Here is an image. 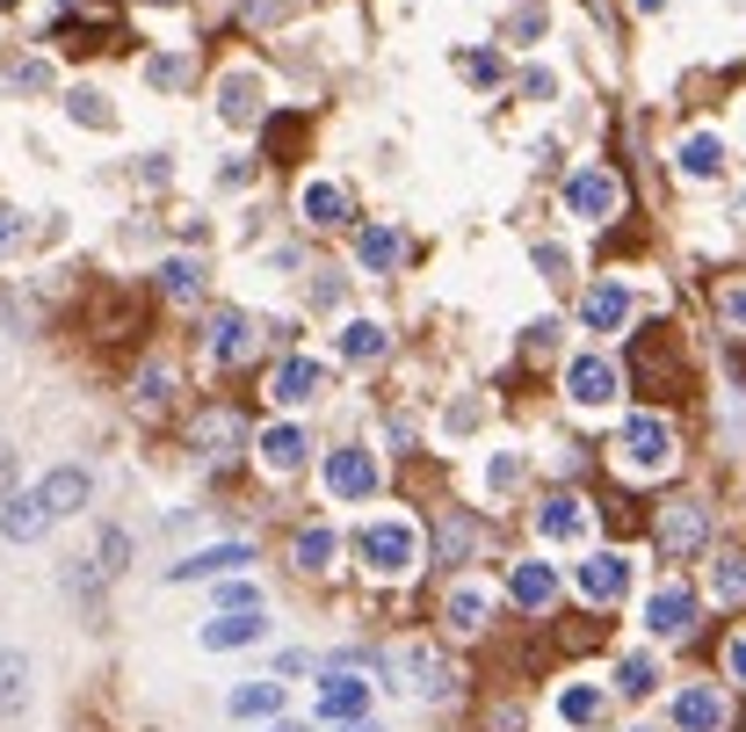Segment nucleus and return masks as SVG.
Instances as JSON below:
<instances>
[{"label":"nucleus","instance_id":"1","mask_svg":"<svg viewBox=\"0 0 746 732\" xmlns=\"http://www.w3.org/2000/svg\"><path fill=\"white\" fill-rule=\"evenodd\" d=\"M616 457H624V471H667V465H674V428H667L660 414L624 420V436H616Z\"/></svg>","mask_w":746,"mask_h":732},{"label":"nucleus","instance_id":"2","mask_svg":"<svg viewBox=\"0 0 746 732\" xmlns=\"http://www.w3.org/2000/svg\"><path fill=\"white\" fill-rule=\"evenodd\" d=\"M652 537H660V551H667V558L703 551V544H711V507H703V501H674V507H660Z\"/></svg>","mask_w":746,"mask_h":732},{"label":"nucleus","instance_id":"3","mask_svg":"<svg viewBox=\"0 0 746 732\" xmlns=\"http://www.w3.org/2000/svg\"><path fill=\"white\" fill-rule=\"evenodd\" d=\"M566 204H573V218L602 226V218H616V204H624V182L608 175V167H580V175L566 182Z\"/></svg>","mask_w":746,"mask_h":732},{"label":"nucleus","instance_id":"4","mask_svg":"<svg viewBox=\"0 0 746 732\" xmlns=\"http://www.w3.org/2000/svg\"><path fill=\"white\" fill-rule=\"evenodd\" d=\"M392 667H399V689H414V697H450L457 681H450V660H442V653H428V645H399V653H392Z\"/></svg>","mask_w":746,"mask_h":732},{"label":"nucleus","instance_id":"5","mask_svg":"<svg viewBox=\"0 0 746 732\" xmlns=\"http://www.w3.org/2000/svg\"><path fill=\"white\" fill-rule=\"evenodd\" d=\"M87 501H95V479H87V465H58V471H44V487H36V507H44L52 523L80 515Z\"/></svg>","mask_w":746,"mask_h":732},{"label":"nucleus","instance_id":"6","mask_svg":"<svg viewBox=\"0 0 746 732\" xmlns=\"http://www.w3.org/2000/svg\"><path fill=\"white\" fill-rule=\"evenodd\" d=\"M355 551H363L377 573H406V566H414V529L406 523H370L363 537H355Z\"/></svg>","mask_w":746,"mask_h":732},{"label":"nucleus","instance_id":"7","mask_svg":"<svg viewBox=\"0 0 746 732\" xmlns=\"http://www.w3.org/2000/svg\"><path fill=\"white\" fill-rule=\"evenodd\" d=\"M566 392H573L580 406H608L616 392H624V370L608 363V356H580V363L566 370Z\"/></svg>","mask_w":746,"mask_h":732},{"label":"nucleus","instance_id":"8","mask_svg":"<svg viewBox=\"0 0 746 732\" xmlns=\"http://www.w3.org/2000/svg\"><path fill=\"white\" fill-rule=\"evenodd\" d=\"M327 487L341 493V501H370V493H377V457L370 450H333L327 457Z\"/></svg>","mask_w":746,"mask_h":732},{"label":"nucleus","instance_id":"9","mask_svg":"<svg viewBox=\"0 0 746 732\" xmlns=\"http://www.w3.org/2000/svg\"><path fill=\"white\" fill-rule=\"evenodd\" d=\"M196 450H204L210 465H232V457L246 450V420L240 414H196Z\"/></svg>","mask_w":746,"mask_h":732},{"label":"nucleus","instance_id":"10","mask_svg":"<svg viewBox=\"0 0 746 732\" xmlns=\"http://www.w3.org/2000/svg\"><path fill=\"white\" fill-rule=\"evenodd\" d=\"M645 624L660 631V638H689L695 631V594L689 588H660L652 602H645Z\"/></svg>","mask_w":746,"mask_h":732},{"label":"nucleus","instance_id":"11","mask_svg":"<svg viewBox=\"0 0 746 732\" xmlns=\"http://www.w3.org/2000/svg\"><path fill=\"white\" fill-rule=\"evenodd\" d=\"M52 529V515L36 507V493H0V537L8 544H36Z\"/></svg>","mask_w":746,"mask_h":732},{"label":"nucleus","instance_id":"12","mask_svg":"<svg viewBox=\"0 0 746 732\" xmlns=\"http://www.w3.org/2000/svg\"><path fill=\"white\" fill-rule=\"evenodd\" d=\"M319 384H327V370L312 363V356H290V363L268 378V400H283V406H305V400H319Z\"/></svg>","mask_w":746,"mask_h":732},{"label":"nucleus","instance_id":"13","mask_svg":"<svg viewBox=\"0 0 746 732\" xmlns=\"http://www.w3.org/2000/svg\"><path fill=\"white\" fill-rule=\"evenodd\" d=\"M246 544H210V551H189L182 566H167V580H226L232 566H246Z\"/></svg>","mask_w":746,"mask_h":732},{"label":"nucleus","instance_id":"14","mask_svg":"<svg viewBox=\"0 0 746 732\" xmlns=\"http://www.w3.org/2000/svg\"><path fill=\"white\" fill-rule=\"evenodd\" d=\"M580 529H588V507H580L573 493H551V501L537 507V537L544 544H573Z\"/></svg>","mask_w":746,"mask_h":732},{"label":"nucleus","instance_id":"15","mask_svg":"<svg viewBox=\"0 0 746 732\" xmlns=\"http://www.w3.org/2000/svg\"><path fill=\"white\" fill-rule=\"evenodd\" d=\"M630 588V566L616 551H602V558H588V566H580V594H588V602H616V594Z\"/></svg>","mask_w":746,"mask_h":732},{"label":"nucleus","instance_id":"16","mask_svg":"<svg viewBox=\"0 0 746 732\" xmlns=\"http://www.w3.org/2000/svg\"><path fill=\"white\" fill-rule=\"evenodd\" d=\"M261 631H268V624H261V610H226L218 624H204V645H210V653H240V645H254Z\"/></svg>","mask_w":746,"mask_h":732},{"label":"nucleus","instance_id":"17","mask_svg":"<svg viewBox=\"0 0 746 732\" xmlns=\"http://www.w3.org/2000/svg\"><path fill=\"white\" fill-rule=\"evenodd\" d=\"M580 319H588L594 334H616L630 319V291H616V283H594L588 297H580Z\"/></svg>","mask_w":746,"mask_h":732},{"label":"nucleus","instance_id":"18","mask_svg":"<svg viewBox=\"0 0 746 732\" xmlns=\"http://www.w3.org/2000/svg\"><path fill=\"white\" fill-rule=\"evenodd\" d=\"M674 725L681 732H717L725 725V697H717V689H681L674 697Z\"/></svg>","mask_w":746,"mask_h":732},{"label":"nucleus","instance_id":"19","mask_svg":"<svg viewBox=\"0 0 746 732\" xmlns=\"http://www.w3.org/2000/svg\"><path fill=\"white\" fill-rule=\"evenodd\" d=\"M210 356H218V363H246V356H254V327H246L240 313H218L210 319Z\"/></svg>","mask_w":746,"mask_h":732},{"label":"nucleus","instance_id":"20","mask_svg":"<svg viewBox=\"0 0 746 732\" xmlns=\"http://www.w3.org/2000/svg\"><path fill=\"white\" fill-rule=\"evenodd\" d=\"M479 537H486V529H479V515H442V529H435V558H442V566H464Z\"/></svg>","mask_w":746,"mask_h":732},{"label":"nucleus","instance_id":"21","mask_svg":"<svg viewBox=\"0 0 746 732\" xmlns=\"http://www.w3.org/2000/svg\"><path fill=\"white\" fill-rule=\"evenodd\" d=\"M442 616H450V631H486V616H493V594L486 588H450V602H442Z\"/></svg>","mask_w":746,"mask_h":732},{"label":"nucleus","instance_id":"22","mask_svg":"<svg viewBox=\"0 0 746 732\" xmlns=\"http://www.w3.org/2000/svg\"><path fill=\"white\" fill-rule=\"evenodd\" d=\"M218 109H226V123H254L261 117V80H254V73H226Z\"/></svg>","mask_w":746,"mask_h":732},{"label":"nucleus","instance_id":"23","mask_svg":"<svg viewBox=\"0 0 746 732\" xmlns=\"http://www.w3.org/2000/svg\"><path fill=\"white\" fill-rule=\"evenodd\" d=\"M22 703H30V660L15 645H0V718H15Z\"/></svg>","mask_w":746,"mask_h":732},{"label":"nucleus","instance_id":"24","mask_svg":"<svg viewBox=\"0 0 746 732\" xmlns=\"http://www.w3.org/2000/svg\"><path fill=\"white\" fill-rule=\"evenodd\" d=\"M319 711H327V718H363V711H370V681L333 675L327 689H319Z\"/></svg>","mask_w":746,"mask_h":732},{"label":"nucleus","instance_id":"25","mask_svg":"<svg viewBox=\"0 0 746 732\" xmlns=\"http://www.w3.org/2000/svg\"><path fill=\"white\" fill-rule=\"evenodd\" d=\"M297 204H305V218H312V226H341V218H348V189H341V182H305V196H297Z\"/></svg>","mask_w":746,"mask_h":732},{"label":"nucleus","instance_id":"26","mask_svg":"<svg viewBox=\"0 0 746 732\" xmlns=\"http://www.w3.org/2000/svg\"><path fill=\"white\" fill-rule=\"evenodd\" d=\"M261 465H268V471H297V465H305V428H290V420L268 428V436H261Z\"/></svg>","mask_w":746,"mask_h":732},{"label":"nucleus","instance_id":"27","mask_svg":"<svg viewBox=\"0 0 746 732\" xmlns=\"http://www.w3.org/2000/svg\"><path fill=\"white\" fill-rule=\"evenodd\" d=\"M681 175H689V182L725 175V139H711V131H703V139H689V145H681Z\"/></svg>","mask_w":746,"mask_h":732},{"label":"nucleus","instance_id":"28","mask_svg":"<svg viewBox=\"0 0 746 732\" xmlns=\"http://www.w3.org/2000/svg\"><path fill=\"white\" fill-rule=\"evenodd\" d=\"M384 349H392V334H384L377 319H355V327L341 334V356H348V363H377Z\"/></svg>","mask_w":746,"mask_h":732},{"label":"nucleus","instance_id":"29","mask_svg":"<svg viewBox=\"0 0 746 732\" xmlns=\"http://www.w3.org/2000/svg\"><path fill=\"white\" fill-rule=\"evenodd\" d=\"M283 711V681H240L232 689V718H268Z\"/></svg>","mask_w":746,"mask_h":732},{"label":"nucleus","instance_id":"30","mask_svg":"<svg viewBox=\"0 0 746 732\" xmlns=\"http://www.w3.org/2000/svg\"><path fill=\"white\" fill-rule=\"evenodd\" d=\"M551 594H558V573H551V566H515V602H522V610H544Z\"/></svg>","mask_w":746,"mask_h":732},{"label":"nucleus","instance_id":"31","mask_svg":"<svg viewBox=\"0 0 746 732\" xmlns=\"http://www.w3.org/2000/svg\"><path fill=\"white\" fill-rule=\"evenodd\" d=\"M355 262H363V269H392V262H399V232L370 226L363 240H355Z\"/></svg>","mask_w":746,"mask_h":732},{"label":"nucleus","instance_id":"32","mask_svg":"<svg viewBox=\"0 0 746 732\" xmlns=\"http://www.w3.org/2000/svg\"><path fill=\"white\" fill-rule=\"evenodd\" d=\"M558 711L573 718V725H594V718L608 711V697H602V689H566V697H558Z\"/></svg>","mask_w":746,"mask_h":732},{"label":"nucleus","instance_id":"33","mask_svg":"<svg viewBox=\"0 0 746 732\" xmlns=\"http://www.w3.org/2000/svg\"><path fill=\"white\" fill-rule=\"evenodd\" d=\"M652 681H660V667L645 660V653H638V660H624V667H616V689H624V697H652Z\"/></svg>","mask_w":746,"mask_h":732},{"label":"nucleus","instance_id":"34","mask_svg":"<svg viewBox=\"0 0 746 732\" xmlns=\"http://www.w3.org/2000/svg\"><path fill=\"white\" fill-rule=\"evenodd\" d=\"M327 558H333V529H305V537H297V566H305V573H319Z\"/></svg>","mask_w":746,"mask_h":732},{"label":"nucleus","instance_id":"35","mask_svg":"<svg viewBox=\"0 0 746 732\" xmlns=\"http://www.w3.org/2000/svg\"><path fill=\"white\" fill-rule=\"evenodd\" d=\"M160 283H167V297H196V291H204V269H196V262H167V269H160Z\"/></svg>","mask_w":746,"mask_h":732},{"label":"nucleus","instance_id":"36","mask_svg":"<svg viewBox=\"0 0 746 732\" xmlns=\"http://www.w3.org/2000/svg\"><path fill=\"white\" fill-rule=\"evenodd\" d=\"M66 109H73V117H80V123H95V131H109V123H117V117H109V102H102V95H87V88L73 95Z\"/></svg>","mask_w":746,"mask_h":732},{"label":"nucleus","instance_id":"37","mask_svg":"<svg viewBox=\"0 0 746 732\" xmlns=\"http://www.w3.org/2000/svg\"><path fill=\"white\" fill-rule=\"evenodd\" d=\"M131 566V537L123 529H102V573H123Z\"/></svg>","mask_w":746,"mask_h":732},{"label":"nucleus","instance_id":"38","mask_svg":"<svg viewBox=\"0 0 746 732\" xmlns=\"http://www.w3.org/2000/svg\"><path fill=\"white\" fill-rule=\"evenodd\" d=\"M167 392H174V370L153 363V370H145V392H139V400H145V406H167Z\"/></svg>","mask_w":746,"mask_h":732},{"label":"nucleus","instance_id":"39","mask_svg":"<svg viewBox=\"0 0 746 732\" xmlns=\"http://www.w3.org/2000/svg\"><path fill=\"white\" fill-rule=\"evenodd\" d=\"M145 80H153V88H174V80H189V58H153Z\"/></svg>","mask_w":746,"mask_h":732},{"label":"nucleus","instance_id":"40","mask_svg":"<svg viewBox=\"0 0 746 732\" xmlns=\"http://www.w3.org/2000/svg\"><path fill=\"white\" fill-rule=\"evenodd\" d=\"M226 610H261V588H246V580H226Z\"/></svg>","mask_w":746,"mask_h":732},{"label":"nucleus","instance_id":"41","mask_svg":"<svg viewBox=\"0 0 746 732\" xmlns=\"http://www.w3.org/2000/svg\"><path fill=\"white\" fill-rule=\"evenodd\" d=\"M290 15V0H246V22H283Z\"/></svg>","mask_w":746,"mask_h":732},{"label":"nucleus","instance_id":"42","mask_svg":"<svg viewBox=\"0 0 746 732\" xmlns=\"http://www.w3.org/2000/svg\"><path fill=\"white\" fill-rule=\"evenodd\" d=\"M717 594H725V602H739V558H717Z\"/></svg>","mask_w":746,"mask_h":732},{"label":"nucleus","instance_id":"43","mask_svg":"<svg viewBox=\"0 0 746 732\" xmlns=\"http://www.w3.org/2000/svg\"><path fill=\"white\" fill-rule=\"evenodd\" d=\"M15 247H22V218H15V210H0V254H15Z\"/></svg>","mask_w":746,"mask_h":732},{"label":"nucleus","instance_id":"44","mask_svg":"<svg viewBox=\"0 0 746 732\" xmlns=\"http://www.w3.org/2000/svg\"><path fill=\"white\" fill-rule=\"evenodd\" d=\"M464 73H471V80H501V73H507V66H501V58H493V52H486V58H464Z\"/></svg>","mask_w":746,"mask_h":732},{"label":"nucleus","instance_id":"45","mask_svg":"<svg viewBox=\"0 0 746 732\" xmlns=\"http://www.w3.org/2000/svg\"><path fill=\"white\" fill-rule=\"evenodd\" d=\"M522 479V457H493V487H515Z\"/></svg>","mask_w":746,"mask_h":732},{"label":"nucleus","instance_id":"46","mask_svg":"<svg viewBox=\"0 0 746 732\" xmlns=\"http://www.w3.org/2000/svg\"><path fill=\"white\" fill-rule=\"evenodd\" d=\"M0 493H15V450L0 443Z\"/></svg>","mask_w":746,"mask_h":732},{"label":"nucleus","instance_id":"47","mask_svg":"<svg viewBox=\"0 0 746 732\" xmlns=\"http://www.w3.org/2000/svg\"><path fill=\"white\" fill-rule=\"evenodd\" d=\"M341 732H384V725H377V718H370V725H355V718H348V725H341Z\"/></svg>","mask_w":746,"mask_h":732},{"label":"nucleus","instance_id":"48","mask_svg":"<svg viewBox=\"0 0 746 732\" xmlns=\"http://www.w3.org/2000/svg\"><path fill=\"white\" fill-rule=\"evenodd\" d=\"M268 732H305V725H268Z\"/></svg>","mask_w":746,"mask_h":732},{"label":"nucleus","instance_id":"49","mask_svg":"<svg viewBox=\"0 0 746 732\" xmlns=\"http://www.w3.org/2000/svg\"><path fill=\"white\" fill-rule=\"evenodd\" d=\"M638 732H652V725H638Z\"/></svg>","mask_w":746,"mask_h":732}]
</instances>
